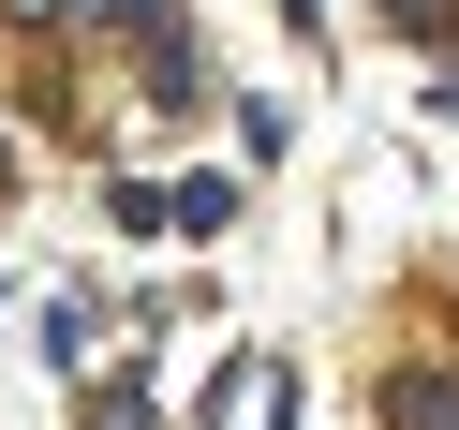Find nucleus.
I'll use <instances>...</instances> for the list:
<instances>
[{"mask_svg": "<svg viewBox=\"0 0 459 430\" xmlns=\"http://www.w3.org/2000/svg\"><path fill=\"white\" fill-rule=\"evenodd\" d=\"M385 430H459V371H385Z\"/></svg>", "mask_w": 459, "mask_h": 430, "instance_id": "nucleus-1", "label": "nucleus"}, {"mask_svg": "<svg viewBox=\"0 0 459 430\" xmlns=\"http://www.w3.org/2000/svg\"><path fill=\"white\" fill-rule=\"evenodd\" d=\"M90 430H149V386H134V371H119V386H90Z\"/></svg>", "mask_w": 459, "mask_h": 430, "instance_id": "nucleus-2", "label": "nucleus"}, {"mask_svg": "<svg viewBox=\"0 0 459 430\" xmlns=\"http://www.w3.org/2000/svg\"><path fill=\"white\" fill-rule=\"evenodd\" d=\"M385 15H400V31H415V45H429V31H445V15H459V0H385Z\"/></svg>", "mask_w": 459, "mask_h": 430, "instance_id": "nucleus-3", "label": "nucleus"}]
</instances>
